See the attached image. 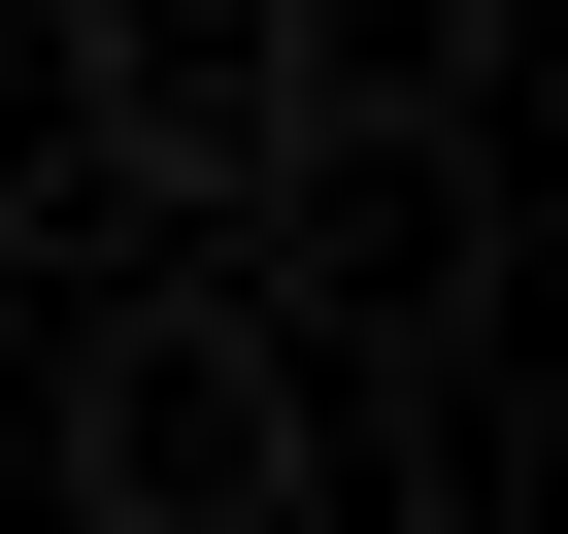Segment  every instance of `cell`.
I'll return each mask as SVG.
<instances>
[{
    "mask_svg": "<svg viewBox=\"0 0 568 534\" xmlns=\"http://www.w3.org/2000/svg\"><path fill=\"white\" fill-rule=\"evenodd\" d=\"M68 534H302V368H267L234 267L68 335Z\"/></svg>",
    "mask_w": 568,
    "mask_h": 534,
    "instance_id": "6da1fadb",
    "label": "cell"
},
{
    "mask_svg": "<svg viewBox=\"0 0 568 534\" xmlns=\"http://www.w3.org/2000/svg\"><path fill=\"white\" fill-rule=\"evenodd\" d=\"M68 134L234 234L267 167H302V0H68Z\"/></svg>",
    "mask_w": 568,
    "mask_h": 534,
    "instance_id": "7a4b0ae2",
    "label": "cell"
}]
</instances>
